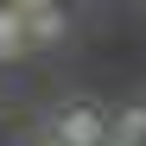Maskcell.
Masks as SVG:
<instances>
[{
    "mask_svg": "<svg viewBox=\"0 0 146 146\" xmlns=\"http://www.w3.org/2000/svg\"><path fill=\"white\" fill-rule=\"evenodd\" d=\"M32 146H57V140H32Z\"/></svg>",
    "mask_w": 146,
    "mask_h": 146,
    "instance_id": "cell-5",
    "label": "cell"
},
{
    "mask_svg": "<svg viewBox=\"0 0 146 146\" xmlns=\"http://www.w3.org/2000/svg\"><path fill=\"white\" fill-rule=\"evenodd\" d=\"M108 146H121V140H108Z\"/></svg>",
    "mask_w": 146,
    "mask_h": 146,
    "instance_id": "cell-6",
    "label": "cell"
},
{
    "mask_svg": "<svg viewBox=\"0 0 146 146\" xmlns=\"http://www.w3.org/2000/svg\"><path fill=\"white\" fill-rule=\"evenodd\" d=\"M51 140H57V146H108V121H102V108H89V102H70V108L57 114Z\"/></svg>",
    "mask_w": 146,
    "mask_h": 146,
    "instance_id": "cell-1",
    "label": "cell"
},
{
    "mask_svg": "<svg viewBox=\"0 0 146 146\" xmlns=\"http://www.w3.org/2000/svg\"><path fill=\"white\" fill-rule=\"evenodd\" d=\"M108 140H121V146H146V102L127 108L121 121H108Z\"/></svg>",
    "mask_w": 146,
    "mask_h": 146,
    "instance_id": "cell-3",
    "label": "cell"
},
{
    "mask_svg": "<svg viewBox=\"0 0 146 146\" xmlns=\"http://www.w3.org/2000/svg\"><path fill=\"white\" fill-rule=\"evenodd\" d=\"M0 13H7V7H0Z\"/></svg>",
    "mask_w": 146,
    "mask_h": 146,
    "instance_id": "cell-8",
    "label": "cell"
},
{
    "mask_svg": "<svg viewBox=\"0 0 146 146\" xmlns=\"http://www.w3.org/2000/svg\"><path fill=\"white\" fill-rule=\"evenodd\" d=\"M57 7H64V0H57Z\"/></svg>",
    "mask_w": 146,
    "mask_h": 146,
    "instance_id": "cell-7",
    "label": "cell"
},
{
    "mask_svg": "<svg viewBox=\"0 0 146 146\" xmlns=\"http://www.w3.org/2000/svg\"><path fill=\"white\" fill-rule=\"evenodd\" d=\"M19 51H26V19L7 7V13H0V64H7V57H19Z\"/></svg>",
    "mask_w": 146,
    "mask_h": 146,
    "instance_id": "cell-4",
    "label": "cell"
},
{
    "mask_svg": "<svg viewBox=\"0 0 146 146\" xmlns=\"http://www.w3.org/2000/svg\"><path fill=\"white\" fill-rule=\"evenodd\" d=\"M19 19H26V44H57V38L70 32L64 7H38V13H19Z\"/></svg>",
    "mask_w": 146,
    "mask_h": 146,
    "instance_id": "cell-2",
    "label": "cell"
}]
</instances>
